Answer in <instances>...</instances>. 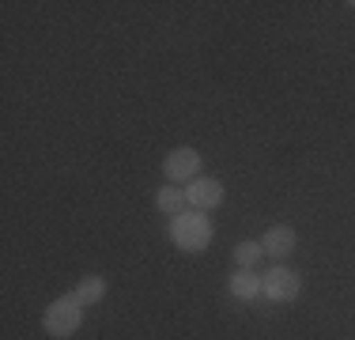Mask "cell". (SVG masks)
Listing matches in <instances>:
<instances>
[{
    "label": "cell",
    "mask_w": 355,
    "mask_h": 340,
    "mask_svg": "<svg viewBox=\"0 0 355 340\" xmlns=\"http://www.w3.org/2000/svg\"><path fill=\"white\" fill-rule=\"evenodd\" d=\"M200 167H205V159L197 148H174L163 159V174L171 185H189L193 178H200Z\"/></svg>",
    "instance_id": "cell-3"
},
{
    "label": "cell",
    "mask_w": 355,
    "mask_h": 340,
    "mask_svg": "<svg viewBox=\"0 0 355 340\" xmlns=\"http://www.w3.org/2000/svg\"><path fill=\"white\" fill-rule=\"evenodd\" d=\"M83 310H87V306L76 299V291L53 299L46 306V314H42V329H46V337H53V340L76 337V329L83 325Z\"/></svg>",
    "instance_id": "cell-2"
},
{
    "label": "cell",
    "mask_w": 355,
    "mask_h": 340,
    "mask_svg": "<svg viewBox=\"0 0 355 340\" xmlns=\"http://www.w3.org/2000/svg\"><path fill=\"white\" fill-rule=\"evenodd\" d=\"M295 246H299V235H295V227H287V223H276V227H268V231L261 235V250H265V257H272L276 265H284V261L291 257Z\"/></svg>",
    "instance_id": "cell-6"
},
{
    "label": "cell",
    "mask_w": 355,
    "mask_h": 340,
    "mask_svg": "<svg viewBox=\"0 0 355 340\" xmlns=\"http://www.w3.org/2000/svg\"><path fill=\"white\" fill-rule=\"evenodd\" d=\"M261 261H265L261 238H257V242H239V246H234V265H239V269H257Z\"/></svg>",
    "instance_id": "cell-10"
},
{
    "label": "cell",
    "mask_w": 355,
    "mask_h": 340,
    "mask_svg": "<svg viewBox=\"0 0 355 340\" xmlns=\"http://www.w3.org/2000/svg\"><path fill=\"white\" fill-rule=\"evenodd\" d=\"M223 182L219 178H208V174H200V178H193L189 185H185V204H189L193 212H212L223 204Z\"/></svg>",
    "instance_id": "cell-5"
},
{
    "label": "cell",
    "mask_w": 355,
    "mask_h": 340,
    "mask_svg": "<svg viewBox=\"0 0 355 340\" xmlns=\"http://www.w3.org/2000/svg\"><path fill=\"white\" fill-rule=\"evenodd\" d=\"M302 295V276L287 265H272L265 272V299L268 303H295Z\"/></svg>",
    "instance_id": "cell-4"
},
{
    "label": "cell",
    "mask_w": 355,
    "mask_h": 340,
    "mask_svg": "<svg viewBox=\"0 0 355 340\" xmlns=\"http://www.w3.org/2000/svg\"><path fill=\"white\" fill-rule=\"evenodd\" d=\"M216 238V227L212 219H208V212H182V216L171 219V242L178 246L182 253H200L208 250Z\"/></svg>",
    "instance_id": "cell-1"
},
{
    "label": "cell",
    "mask_w": 355,
    "mask_h": 340,
    "mask_svg": "<svg viewBox=\"0 0 355 340\" xmlns=\"http://www.w3.org/2000/svg\"><path fill=\"white\" fill-rule=\"evenodd\" d=\"M227 291L239 303H257V299H265V276H257L253 269H234Z\"/></svg>",
    "instance_id": "cell-7"
},
{
    "label": "cell",
    "mask_w": 355,
    "mask_h": 340,
    "mask_svg": "<svg viewBox=\"0 0 355 340\" xmlns=\"http://www.w3.org/2000/svg\"><path fill=\"white\" fill-rule=\"evenodd\" d=\"M76 299H80L83 306H95L106 299V280L98 276V272H87V276L76 284Z\"/></svg>",
    "instance_id": "cell-8"
},
{
    "label": "cell",
    "mask_w": 355,
    "mask_h": 340,
    "mask_svg": "<svg viewBox=\"0 0 355 340\" xmlns=\"http://www.w3.org/2000/svg\"><path fill=\"white\" fill-rule=\"evenodd\" d=\"M155 208L163 212V216H182V208H185V189H174L171 182L163 185V189H155Z\"/></svg>",
    "instance_id": "cell-9"
}]
</instances>
